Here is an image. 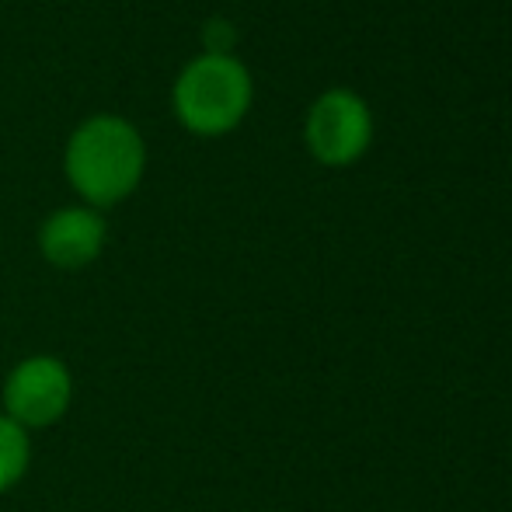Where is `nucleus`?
Instances as JSON below:
<instances>
[{"label":"nucleus","mask_w":512,"mask_h":512,"mask_svg":"<svg viewBox=\"0 0 512 512\" xmlns=\"http://www.w3.org/2000/svg\"><path fill=\"white\" fill-rule=\"evenodd\" d=\"M63 171L84 206L102 213L108 206L126 203L147 175L143 133L122 115H91L70 133Z\"/></svg>","instance_id":"nucleus-1"},{"label":"nucleus","mask_w":512,"mask_h":512,"mask_svg":"<svg viewBox=\"0 0 512 512\" xmlns=\"http://www.w3.org/2000/svg\"><path fill=\"white\" fill-rule=\"evenodd\" d=\"M255 84L251 70L234 53H203L182 67L171 88L178 122L196 136H223L248 115Z\"/></svg>","instance_id":"nucleus-2"},{"label":"nucleus","mask_w":512,"mask_h":512,"mask_svg":"<svg viewBox=\"0 0 512 512\" xmlns=\"http://www.w3.org/2000/svg\"><path fill=\"white\" fill-rule=\"evenodd\" d=\"M70 405H74V373L60 356L49 352L18 359L0 387V411L28 436L60 425Z\"/></svg>","instance_id":"nucleus-3"},{"label":"nucleus","mask_w":512,"mask_h":512,"mask_svg":"<svg viewBox=\"0 0 512 512\" xmlns=\"http://www.w3.org/2000/svg\"><path fill=\"white\" fill-rule=\"evenodd\" d=\"M304 140L314 161L349 168L373 143V112L356 91L331 88L314 98L304 122Z\"/></svg>","instance_id":"nucleus-4"},{"label":"nucleus","mask_w":512,"mask_h":512,"mask_svg":"<svg viewBox=\"0 0 512 512\" xmlns=\"http://www.w3.org/2000/svg\"><path fill=\"white\" fill-rule=\"evenodd\" d=\"M108 223L98 209L77 203L60 206L39 223V255L60 272H81L105 251Z\"/></svg>","instance_id":"nucleus-5"},{"label":"nucleus","mask_w":512,"mask_h":512,"mask_svg":"<svg viewBox=\"0 0 512 512\" xmlns=\"http://www.w3.org/2000/svg\"><path fill=\"white\" fill-rule=\"evenodd\" d=\"M32 467V436L0 411V495L14 492Z\"/></svg>","instance_id":"nucleus-6"},{"label":"nucleus","mask_w":512,"mask_h":512,"mask_svg":"<svg viewBox=\"0 0 512 512\" xmlns=\"http://www.w3.org/2000/svg\"><path fill=\"white\" fill-rule=\"evenodd\" d=\"M203 39H206V53H220V56H227L230 49H234L237 32H234V28H230L223 18H213V21H209V25H206Z\"/></svg>","instance_id":"nucleus-7"}]
</instances>
